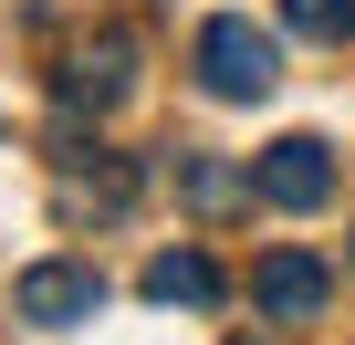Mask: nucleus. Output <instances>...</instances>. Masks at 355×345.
<instances>
[{"label":"nucleus","mask_w":355,"mask_h":345,"mask_svg":"<svg viewBox=\"0 0 355 345\" xmlns=\"http://www.w3.org/2000/svg\"><path fill=\"white\" fill-rule=\"evenodd\" d=\"M199 84H209L220 105H261V94L282 84V42H272L261 22H241V11H220V22L199 32Z\"/></svg>","instance_id":"f257e3e1"},{"label":"nucleus","mask_w":355,"mask_h":345,"mask_svg":"<svg viewBox=\"0 0 355 345\" xmlns=\"http://www.w3.org/2000/svg\"><path fill=\"white\" fill-rule=\"evenodd\" d=\"M125 84H136V42H125V32H94V42H73V53H63V74H53V94H63L73 115H105V105H125Z\"/></svg>","instance_id":"f03ea898"},{"label":"nucleus","mask_w":355,"mask_h":345,"mask_svg":"<svg viewBox=\"0 0 355 345\" xmlns=\"http://www.w3.org/2000/svg\"><path fill=\"white\" fill-rule=\"evenodd\" d=\"M53 210H63V220H125V210H136V167H125V157H105V146H94V167H84V146L63 136Z\"/></svg>","instance_id":"7ed1b4c3"},{"label":"nucleus","mask_w":355,"mask_h":345,"mask_svg":"<svg viewBox=\"0 0 355 345\" xmlns=\"http://www.w3.org/2000/svg\"><path fill=\"white\" fill-rule=\"evenodd\" d=\"M251 178H261L272 210H324V199H334V146H324V136H282V146H261Z\"/></svg>","instance_id":"20e7f679"},{"label":"nucleus","mask_w":355,"mask_h":345,"mask_svg":"<svg viewBox=\"0 0 355 345\" xmlns=\"http://www.w3.org/2000/svg\"><path fill=\"white\" fill-rule=\"evenodd\" d=\"M11 303H21L32 324H84V314L105 303V272H84V262H32V272L11 283Z\"/></svg>","instance_id":"39448f33"},{"label":"nucleus","mask_w":355,"mask_h":345,"mask_svg":"<svg viewBox=\"0 0 355 345\" xmlns=\"http://www.w3.org/2000/svg\"><path fill=\"white\" fill-rule=\"evenodd\" d=\"M251 293H261V314H282V324H303V314H324V293H334V272H324L313 251H272Z\"/></svg>","instance_id":"423d86ee"},{"label":"nucleus","mask_w":355,"mask_h":345,"mask_svg":"<svg viewBox=\"0 0 355 345\" xmlns=\"http://www.w3.org/2000/svg\"><path fill=\"white\" fill-rule=\"evenodd\" d=\"M146 303H189V314L220 303V262H209V251H157V262H146Z\"/></svg>","instance_id":"0eeeda50"},{"label":"nucleus","mask_w":355,"mask_h":345,"mask_svg":"<svg viewBox=\"0 0 355 345\" xmlns=\"http://www.w3.org/2000/svg\"><path fill=\"white\" fill-rule=\"evenodd\" d=\"M189 199H199L209 220H230L241 199H261V178H241V167H220V157H199V167H189Z\"/></svg>","instance_id":"6e6552de"},{"label":"nucleus","mask_w":355,"mask_h":345,"mask_svg":"<svg viewBox=\"0 0 355 345\" xmlns=\"http://www.w3.org/2000/svg\"><path fill=\"white\" fill-rule=\"evenodd\" d=\"M282 22H293L303 42H345V32H355V0H282Z\"/></svg>","instance_id":"1a4fd4ad"}]
</instances>
